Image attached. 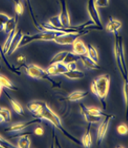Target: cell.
Returning <instances> with one entry per match:
<instances>
[{
	"label": "cell",
	"instance_id": "obj_1",
	"mask_svg": "<svg viewBox=\"0 0 128 148\" xmlns=\"http://www.w3.org/2000/svg\"><path fill=\"white\" fill-rule=\"evenodd\" d=\"M37 118H39L41 119H46V121H48L49 122H51L55 128L58 129V130L60 131L65 137H66L67 138H69V140L73 141L74 143H77V145H80V144H81V143H79L76 138H75L74 136H72L69 132L66 131V129L63 127V124H62L60 118H59V116L55 114L51 108H50L46 102H44V104H43L41 111H40L38 116H37Z\"/></svg>",
	"mask_w": 128,
	"mask_h": 148
},
{
	"label": "cell",
	"instance_id": "obj_2",
	"mask_svg": "<svg viewBox=\"0 0 128 148\" xmlns=\"http://www.w3.org/2000/svg\"><path fill=\"white\" fill-rule=\"evenodd\" d=\"M110 82H111L110 75L103 74L95 78L91 83V92L101 100L103 109L106 108V99H107L109 93Z\"/></svg>",
	"mask_w": 128,
	"mask_h": 148
},
{
	"label": "cell",
	"instance_id": "obj_3",
	"mask_svg": "<svg viewBox=\"0 0 128 148\" xmlns=\"http://www.w3.org/2000/svg\"><path fill=\"white\" fill-rule=\"evenodd\" d=\"M114 53L115 60L118 70L120 71L121 77L124 78L128 77V71L124 56V48H123V39L118 34H115V44H114Z\"/></svg>",
	"mask_w": 128,
	"mask_h": 148
},
{
	"label": "cell",
	"instance_id": "obj_4",
	"mask_svg": "<svg viewBox=\"0 0 128 148\" xmlns=\"http://www.w3.org/2000/svg\"><path fill=\"white\" fill-rule=\"evenodd\" d=\"M62 34L65 33L55 32V31H40L39 33H36L35 34H24L20 41L19 47L26 46L34 41H54L55 37Z\"/></svg>",
	"mask_w": 128,
	"mask_h": 148
},
{
	"label": "cell",
	"instance_id": "obj_5",
	"mask_svg": "<svg viewBox=\"0 0 128 148\" xmlns=\"http://www.w3.org/2000/svg\"><path fill=\"white\" fill-rule=\"evenodd\" d=\"M26 74L32 78H39V79H46L53 85V87H55V82L50 78V75L46 72V70L36 64H30L25 67Z\"/></svg>",
	"mask_w": 128,
	"mask_h": 148
},
{
	"label": "cell",
	"instance_id": "obj_6",
	"mask_svg": "<svg viewBox=\"0 0 128 148\" xmlns=\"http://www.w3.org/2000/svg\"><path fill=\"white\" fill-rule=\"evenodd\" d=\"M89 31H80V32H71L62 34L60 36L55 37L54 39V42L58 44V45H72L77 38L86 34Z\"/></svg>",
	"mask_w": 128,
	"mask_h": 148
},
{
	"label": "cell",
	"instance_id": "obj_7",
	"mask_svg": "<svg viewBox=\"0 0 128 148\" xmlns=\"http://www.w3.org/2000/svg\"><path fill=\"white\" fill-rule=\"evenodd\" d=\"M103 118L104 119H101V124L98 128V134H97V143H98V145H101L102 143L106 136V133H107L109 124H110L112 119L115 118V116L112 114H107Z\"/></svg>",
	"mask_w": 128,
	"mask_h": 148
},
{
	"label": "cell",
	"instance_id": "obj_8",
	"mask_svg": "<svg viewBox=\"0 0 128 148\" xmlns=\"http://www.w3.org/2000/svg\"><path fill=\"white\" fill-rule=\"evenodd\" d=\"M87 12H88L90 20L99 28V30L103 29L102 22L98 12V7L96 6L95 0H88V2H87Z\"/></svg>",
	"mask_w": 128,
	"mask_h": 148
},
{
	"label": "cell",
	"instance_id": "obj_9",
	"mask_svg": "<svg viewBox=\"0 0 128 148\" xmlns=\"http://www.w3.org/2000/svg\"><path fill=\"white\" fill-rule=\"evenodd\" d=\"M41 121V119L39 118H35L32 121H21V122H16V123H12L11 126L5 128V131L8 132H14V133H17V132H21L26 127L33 125L35 123H39Z\"/></svg>",
	"mask_w": 128,
	"mask_h": 148
},
{
	"label": "cell",
	"instance_id": "obj_10",
	"mask_svg": "<svg viewBox=\"0 0 128 148\" xmlns=\"http://www.w3.org/2000/svg\"><path fill=\"white\" fill-rule=\"evenodd\" d=\"M67 66L66 64H64L63 62H57V63L54 64H50V66L47 68L46 72L48 73L49 75H63L65 72H67Z\"/></svg>",
	"mask_w": 128,
	"mask_h": 148
},
{
	"label": "cell",
	"instance_id": "obj_11",
	"mask_svg": "<svg viewBox=\"0 0 128 148\" xmlns=\"http://www.w3.org/2000/svg\"><path fill=\"white\" fill-rule=\"evenodd\" d=\"M79 107H80V113H81V115L83 116L84 119H85L88 123L95 124V123H99V122L101 121L102 116H93L91 114H89V113L86 111L85 106H84L83 104H80Z\"/></svg>",
	"mask_w": 128,
	"mask_h": 148
},
{
	"label": "cell",
	"instance_id": "obj_12",
	"mask_svg": "<svg viewBox=\"0 0 128 148\" xmlns=\"http://www.w3.org/2000/svg\"><path fill=\"white\" fill-rule=\"evenodd\" d=\"M23 33L21 30H18L16 31V33H15V36L14 37V39H12V41L11 43V46H10V49H9V51L7 53V55H12V53H14L15 51L17 50V48H19V44H20V41L21 39H22L23 37Z\"/></svg>",
	"mask_w": 128,
	"mask_h": 148
},
{
	"label": "cell",
	"instance_id": "obj_13",
	"mask_svg": "<svg viewBox=\"0 0 128 148\" xmlns=\"http://www.w3.org/2000/svg\"><path fill=\"white\" fill-rule=\"evenodd\" d=\"M121 28V22L116 19V18L110 16L109 17V20L107 22V25H106V30L108 31L109 33H112V34H118V31Z\"/></svg>",
	"mask_w": 128,
	"mask_h": 148
},
{
	"label": "cell",
	"instance_id": "obj_14",
	"mask_svg": "<svg viewBox=\"0 0 128 148\" xmlns=\"http://www.w3.org/2000/svg\"><path fill=\"white\" fill-rule=\"evenodd\" d=\"M80 61L82 62V64L84 67L91 69V70H99L101 69V66L99 65L98 62L94 61L92 58H90L87 55H81L79 56Z\"/></svg>",
	"mask_w": 128,
	"mask_h": 148
},
{
	"label": "cell",
	"instance_id": "obj_15",
	"mask_svg": "<svg viewBox=\"0 0 128 148\" xmlns=\"http://www.w3.org/2000/svg\"><path fill=\"white\" fill-rule=\"evenodd\" d=\"M73 53L77 56H81V55H86L87 53V45H85L81 39L77 38L73 44Z\"/></svg>",
	"mask_w": 128,
	"mask_h": 148
},
{
	"label": "cell",
	"instance_id": "obj_16",
	"mask_svg": "<svg viewBox=\"0 0 128 148\" xmlns=\"http://www.w3.org/2000/svg\"><path fill=\"white\" fill-rule=\"evenodd\" d=\"M44 104V101H31L27 104V109L29 110L31 113H33L35 118H37V116L40 113L42 109V106Z\"/></svg>",
	"mask_w": 128,
	"mask_h": 148
},
{
	"label": "cell",
	"instance_id": "obj_17",
	"mask_svg": "<svg viewBox=\"0 0 128 148\" xmlns=\"http://www.w3.org/2000/svg\"><path fill=\"white\" fill-rule=\"evenodd\" d=\"M63 77H65L68 79H81L84 77H85V74L84 72L77 70V69H75V70H69L62 75Z\"/></svg>",
	"mask_w": 128,
	"mask_h": 148
},
{
	"label": "cell",
	"instance_id": "obj_18",
	"mask_svg": "<svg viewBox=\"0 0 128 148\" xmlns=\"http://www.w3.org/2000/svg\"><path fill=\"white\" fill-rule=\"evenodd\" d=\"M88 94L89 93L87 91H75L67 97V100H69V101H79V100H81L84 97H86L88 96Z\"/></svg>",
	"mask_w": 128,
	"mask_h": 148
},
{
	"label": "cell",
	"instance_id": "obj_19",
	"mask_svg": "<svg viewBox=\"0 0 128 148\" xmlns=\"http://www.w3.org/2000/svg\"><path fill=\"white\" fill-rule=\"evenodd\" d=\"M16 22H17L16 18L10 16L8 22L6 23L5 30H4V33L7 34V36H8V34H10L12 32H14V30H16Z\"/></svg>",
	"mask_w": 128,
	"mask_h": 148
},
{
	"label": "cell",
	"instance_id": "obj_20",
	"mask_svg": "<svg viewBox=\"0 0 128 148\" xmlns=\"http://www.w3.org/2000/svg\"><path fill=\"white\" fill-rule=\"evenodd\" d=\"M31 146V138L28 135L20 136L17 140L16 147L18 148H29Z\"/></svg>",
	"mask_w": 128,
	"mask_h": 148
},
{
	"label": "cell",
	"instance_id": "obj_21",
	"mask_svg": "<svg viewBox=\"0 0 128 148\" xmlns=\"http://www.w3.org/2000/svg\"><path fill=\"white\" fill-rule=\"evenodd\" d=\"M0 85H1L2 87L7 88V89L12 90V91H16L17 90V88L12 83V81L9 79V78L6 77L5 75H3L1 74H0Z\"/></svg>",
	"mask_w": 128,
	"mask_h": 148
},
{
	"label": "cell",
	"instance_id": "obj_22",
	"mask_svg": "<svg viewBox=\"0 0 128 148\" xmlns=\"http://www.w3.org/2000/svg\"><path fill=\"white\" fill-rule=\"evenodd\" d=\"M7 97L9 99H10V103H11V106H12V108L14 109V111L16 113V114L18 115H20V116H22L24 115V110L22 108V106H21V104L19 102L17 101V100H15V99H12V97L10 96H8L7 95Z\"/></svg>",
	"mask_w": 128,
	"mask_h": 148
},
{
	"label": "cell",
	"instance_id": "obj_23",
	"mask_svg": "<svg viewBox=\"0 0 128 148\" xmlns=\"http://www.w3.org/2000/svg\"><path fill=\"white\" fill-rule=\"evenodd\" d=\"M86 55L89 56L90 58H92L94 61L98 62L99 63V53H98V51H97V49L94 47L92 44H88L87 45V53Z\"/></svg>",
	"mask_w": 128,
	"mask_h": 148
},
{
	"label": "cell",
	"instance_id": "obj_24",
	"mask_svg": "<svg viewBox=\"0 0 128 148\" xmlns=\"http://www.w3.org/2000/svg\"><path fill=\"white\" fill-rule=\"evenodd\" d=\"M123 96L125 101V119L128 121V77L123 79Z\"/></svg>",
	"mask_w": 128,
	"mask_h": 148
},
{
	"label": "cell",
	"instance_id": "obj_25",
	"mask_svg": "<svg viewBox=\"0 0 128 148\" xmlns=\"http://www.w3.org/2000/svg\"><path fill=\"white\" fill-rule=\"evenodd\" d=\"M81 145H83L84 147L92 146V136L91 133H90V126H88L86 133L83 135V137L81 138Z\"/></svg>",
	"mask_w": 128,
	"mask_h": 148
},
{
	"label": "cell",
	"instance_id": "obj_26",
	"mask_svg": "<svg viewBox=\"0 0 128 148\" xmlns=\"http://www.w3.org/2000/svg\"><path fill=\"white\" fill-rule=\"evenodd\" d=\"M85 109L89 114H91L93 116H105L106 115H107V114H105L101 109L98 108V107H94V106L86 107L85 106Z\"/></svg>",
	"mask_w": 128,
	"mask_h": 148
},
{
	"label": "cell",
	"instance_id": "obj_27",
	"mask_svg": "<svg viewBox=\"0 0 128 148\" xmlns=\"http://www.w3.org/2000/svg\"><path fill=\"white\" fill-rule=\"evenodd\" d=\"M68 53L67 51H62V52H59L57 53H55L54 56V58L51 59L49 64H54V63H57V62H63L65 56Z\"/></svg>",
	"mask_w": 128,
	"mask_h": 148
},
{
	"label": "cell",
	"instance_id": "obj_28",
	"mask_svg": "<svg viewBox=\"0 0 128 148\" xmlns=\"http://www.w3.org/2000/svg\"><path fill=\"white\" fill-rule=\"evenodd\" d=\"M25 1H26V3H27V6H28V9H29V12H30V14H31V17H32L33 23H34V25H35V27L36 28V29L39 31V22L36 21V15H35V14H34L32 5H31V1H30V0H25Z\"/></svg>",
	"mask_w": 128,
	"mask_h": 148
},
{
	"label": "cell",
	"instance_id": "obj_29",
	"mask_svg": "<svg viewBox=\"0 0 128 148\" xmlns=\"http://www.w3.org/2000/svg\"><path fill=\"white\" fill-rule=\"evenodd\" d=\"M0 115L5 119V122H10L12 119V113L6 107H0Z\"/></svg>",
	"mask_w": 128,
	"mask_h": 148
},
{
	"label": "cell",
	"instance_id": "obj_30",
	"mask_svg": "<svg viewBox=\"0 0 128 148\" xmlns=\"http://www.w3.org/2000/svg\"><path fill=\"white\" fill-rule=\"evenodd\" d=\"M77 59H79V56L75 55L74 53H71V52H68V53L65 56L64 60H63V63L64 64H68V63H71V62H77Z\"/></svg>",
	"mask_w": 128,
	"mask_h": 148
},
{
	"label": "cell",
	"instance_id": "obj_31",
	"mask_svg": "<svg viewBox=\"0 0 128 148\" xmlns=\"http://www.w3.org/2000/svg\"><path fill=\"white\" fill-rule=\"evenodd\" d=\"M9 18H10V16H8L7 14L0 12V32H4L6 23L8 22Z\"/></svg>",
	"mask_w": 128,
	"mask_h": 148
},
{
	"label": "cell",
	"instance_id": "obj_32",
	"mask_svg": "<svg viewBox=\"0 0 128 148\" xmlns=\"http://www.w3.org/2000/svg\"><path fill=\"white\" fill-rule=\"evenodd\" d=\"M14 12L18 16H20L21 14L24 12V6L22 4V2L17 1L16 3H14Z\"/></svg>",
	"mask_w": 128,
	"mask_h": 148
},
{
	"label": "cell",
	"instance_id": "obj_33",
	"mask_svg": "<svg viewBox=\"0 0 128 148\" xmlns=\"http://www.w3.org/2000/svg\"><path fill=\"white\" fill-rule=\"evenodd\" d=\"M117 132L120 135H121V136L127 135L128 134V125L126 123H120L117 127Z\"/></svg>",
	"mask_w": 128,
	"mask_h": 148
},
{
	"label": "cell",
	"instance_id": "obj_34",
	"mask_svg": "<svg viewBox=\"0 0 128 148\" xmlns=\"http://www.w3.org/2000/svg\"><path fill=\"white\" fill-rule=\"evenodd\" d=\"M14 147V144H12L10 141L5 140L4 138H3L2 136H0V147L4 148V147Z\"/></svg>",
	"mask_w": 128,
	"mask_h": 148
},
{
	"label": "cell",
	"instance_id": "obj_35",
	"mask_svg": "<svg viewBox=\"0 0 128 148\" xmlns=\"http://www.w3.org/2000/svg\"><path fill=\"white\" fill-rule=\"evenodd\" d=\"M96 6L99 8H105L108 7L109 5V0H95Z\"/></svg>",
	"mask_w": 128,
	"mask_h": 148
},
{
	"label": "cell",
	"instance_id": "obj_36",
	"mask_svg": "<svg viewBox=\"0 0 128 148\" xmlns=\"http://www.w3.org/2000/svg\"><path fill=\"white\" fill-rule=\"evenodd\" d=\"M34 133L36 136H42L43 134H44V129L41 126V125H39V126H37L35 130H34Z\"/></svg>",
	"mask_w": 128,
	"mask_h": 148
},
{
	"label": "cell",
	"instance_id": "obj_37",
	"mask_svg": "<svg viewBox=\"0 0 128 148\" xmlns=\"http://www.w3.org/2000/svg\"><path fill=\"white\" fill-rule=\"evenodd\" d=\"M66 66H67L68 71H69V70H75V69H77V62H71V63L66 64Z\"/></svg>",
	"mask_w": 128,
	"mask_h": 148
},
{
	"label": "cell",
	"instance_id": "obj_38",
	"mask_svg": "<svg viewBox=\"0 0 128 148\" xmlns=\"http://www.w3.org/2000/svg\"><path fill=\"white\" fill-rule=\"evenodd\" d=\"M16 60H17L18 63L25 65V61H26V58H25L24 56H18V58H17Z\"/></svg>",
	"mask_w": 128,
	"mask_h": 148
},
{
	"label": "cell",
	"instance_id": "obj_39",
	"mask_svg": "<svg viewBox=\"0 0 128 148\" xmlns=\"http://www.w3.org/2000/svg\"><path fill=\"white\" fill-rule=\"evenodd\" d=\"M2 122H5V119L1 115H0V123H2Z\"/></svg>",
	"mask_w": 128,
	"mask_h": 148
},
{
	"label": "cell",
	"instance_id": "obj_40",
	"mask_svg": "<svg viewBox=\"0 0 128 148\" xmlns=\"http://www.w3.org/2000/svg\"><path fill=\"white\" fill-rule=\"evenodd\" d=\"M0 48H1V47H0ZM2 56H4V55L2 53V50L0 49V61H1V58H2Z\"/></svg>",
	"mask_w": 128,
	"mask_h": 148
},
{
	"label": "cell",
	"instance_id": "obj_41",
	"mask_svg": "<svg viewBox=\"0 0 128 148\" xmlns=\"http://www.w3.org/2000/svg\"><path fill=\"white\" fill-rule=\"evenodd\" d=\"M2 92H3V87L0 85V97H1V95H2Z\"/></svg>",
	"mask_w": 128,
	"mask_h": 148
},
{
	"label": "cell",
	"instance_id": "obj_42",
	"mask_svg": "<svg viewBox=\"0 0 128 148\" xmlns=\"http://www.w3.org/2000/svg\"><path fill=\"white\" fill-rule=\"evenodd\" d=\"M14 3H16L17 1H19V0H14Z\"/></svg>",
	"mask_w": 128,
	"mask_h": 148
}]
</instances>
